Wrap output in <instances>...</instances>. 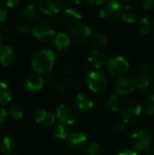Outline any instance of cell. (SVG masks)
Wrapping results in <instances>:
<instances>
[{
	"label": "cell",
	"instance_id": "cell-11",
	"mask_svg": "<svg viewBox=\"0 0 154 155\" xmlns=\"http://www.w3.org/2000/svg\"><path fill=\"white\" fill-rule=\"evenodd\" d=\"M135 89V84L133 79L131 77L123 76L120 77L115 83V92L117 94L126 95L133 93Z\"/></svg>",
	"mask_w": 154,
	"mask_h": 155
},
{
	"label": "cell",
	"instance_id": "cell-20",
	"mask_svg": "<svg viewBox=\"0 0 154 155\" xmlns=\"http://www.w3.org/2000/svg\"><path fill=\"white\" fill-rule=\"evenodd\" d=\"M89 64L95 69H100L104 65V59L103 54L98 50H93L88 57Z\"/></svg>",
	"mask_w": 154,
	"mask_h": 155
},
{
	"label": "cell",
	"instance_id": "cell-28",
	"mask_svg": "<svg viewBox=\"0 0 154 155\" xmlns=\"http://www.w3.org/2000/svg\"><path fill=\"white\" fill-rule=\"evenodd\" d=\"M106 104H107L108 109L113 113L117 112L121 107V101H120V98H119L118 94H112L108 98Z\"/></svg>",
	"mask_w": 154,
	"mask_h": 155
},
{
	"label": "cell",
	"instance_id": "cell-5",
	"mask_svg": "<svg viewBox=\"0 0 154 155\" xmlns=\"http://www.w3.org/2000/svg\"><path fill=\"white\" fill-rule=\"evenodd\" d=\"M87 85L93 93H101L108 85L107 76L100 71H92L87 74Z\"/></svg>",
	"mask_w": 154,
	"mask_h": 155
},
{
	"label": "cell",
	"instance_id": "cell-27",
	"mask_svg": "<svg viewBox=\"0 0 154 155\" xmlns=\"http://www.w3.org/2000/svg\"><path fill=\"white\" fill-rule=\"evenodd\" d=\"M139 30L141 34L147 35L152 30V22L149 17H143L141 19L139 24Z\"/></svg>",
	"mask_w": 154,
	"mask_h": 155
},
{
	"label": "cell",
	"instance_id": "cell-9",
	"mask_svg": "<svg viewBox=\"0 0 154 155\" xmlns=\"http://www.w3.org/2000/svg\"><path fill=\"white\" fill-rule=\"evenodd\" d=\"M63 7L62 0H39L38 8L41 13L47 15H55Z\"/></svg>",
	"mask_w": 154,
	"mask_h": 155
},
{
	"label": "cell",
	"instance_id": "cell-43",
	"mask_svg": "<svg viewBox=\"0 0 154 155\" xmlns=\"http://www.w3.org/2000/svg\"><path fill=\"white\" fill-rule=\"evenodd\" d=\"M2 44H3V36L0 35V46L2 45Z\"/></svg>",
	"mask_w": 154,
	"mask_h": 155
},
{
	"label": "cell",
	"instance_id": "cell-1",
	"mask_svg": "<svg viewBox=\"0 0 154 155\" xmlns=\"http://www.w3.org/2000/svg\"><path fill=\"white\" fill-rule=\"evenodd\" d=\"M55 55L54 53L47 48L37 51L32 57L31 65L35 74L45 75L49 74L54 65Z\"/></svg>",
	"mask_w": 154,
	"mask_h": 155
},
{
	"label": "cell",
	"instance_id": "cell-2",
	"mask_svg": "<svg viewBox=\"0 0 154 155\" xmlns=\"http://www.w3.org/2000/svg\"><path fill=\"white\" fill-rule=\"evenodd\" d=\"M130 142L134 149L138 151H145L152 143V136L147 130L137 128L132 132Z\"/></svg>",
	"mask_w": 154,
	"mask_h": 155
},
{
	"label": "cell",
	"instance_id": "cell-6",
	"mask_svg": "<svg viewBox=\"0 0 154 155\" xmlns=\"http://www.w3.org/2000/svg\"><path fill=\"white\" fill-rule=\"evenodd\" d=\"M32 33L34 36L40 41H49L55 35L53 26L47 22H39L32 26Z\"/></svg>",
	"mask_w": 154,
	"mask_h": 155
},
{
	"label": "cell",
	"instance_id": "cell-12",
	"mask_svg": "<svg viewBox=\"0 0 154 155\" xmlns=\"http://www.w3.org/2000/svg\"><path fill=\"white\" fill-rule=\"evenodd\" d=\"M87 142V137L80 132L69 133L66 137V143L68 146L73 150H80L84 147Z\"/></svg>",
	"mask_w": 154,
	"mask_h": 155
},
{
	"label": "cell",
	"instance_id": "cell-36",
	"mask_svg": "<svg viewBox=\"0 0 154 155\" xmlns=\"http://www.w3.org/2000/svg\"><path fill=\"white\" fill-rule=\"evenodd\" d=\"M7 12L5 8L0 7V25H4L5 23V21L7 20Z\"/></svg>",
	"mask_w": 154,
	"mask_h": 155
},
{
	"label": "cell",
	"instance_id": "cell-22",
	"mask_svg": "<svg viewBox=\"0 0 154 155\" xmlns=\"http://www.w3.org/2000/svg\"><path fill=\"white\" fill-rule=\"evenodd\" d=\"M23 14L25 17L29 21L36 20L40 15V10L39 8L34 5V4H28L23 10Z\"/></svg>",
	"mask_w": 154,
	"mask_h": 155
},
{
	"label": "cell",
	"instance_id": "cell-30",
	"mask_svg": "<svg viewBox=\"0 0 154 155\" xmlns=\"http://www.w3.org/2000/svg\"><path fill=\"white\" fill-rule=\"evenodd\" d=\"M137 73L140 74H143V75H145V76H151L152 74L153 73V68L152 66L150 64H147V63H143L142 64L139 65L138 67V70H137Z\"/></svg>",
	"mask_w": 154,
	"mask_h": 155
},
{
	"label": "cell",
	"instance_id": "cell-45",
	"mask_svg": "<svg viewBox=\"0 0 154 155\" xmlns=\"http://www.w3.org/2000/svg\"><path fill=\"white\" fill-rule=\"evenodd\" d=\"M153 88H154V84H153Z\"/></svg>",
	"mask_w": 154,
	"mask_h": 155
},
{
	"label": "cell",
	"instance_id": "cell-39",
	"mask_svg": "<svg viewBox=\"0 0 154 155\" xmlns=\"http://www.w3.org/2000/svg\"><path fill=\"white\" fill-rule=\"evenodd\" d=\"M86 2L91 5H100L104 2V0H86Z\"/></svg>",
	"mask_w": 154,
	"mask_h": 155
},
{
	"label": "cell",
	"instance_id": "cell-42",
	"mask_svg": "<svg viewBox=\"0 0 154 155\" xmlns=\"http://www.w3.org/2000/svg\"><path fill=\"white\" fill-rule=\"evenodd\" d=\"M72 3H74V4H75V5H79V4H81L84 0H70Z\"/></svg>",
	"mask_w": 154,
	"mask_h": 155
},
{
	"label": "cell",
	"instance_id": "cell-19",
	"mask_svg": "<svg viewBox=\"0 0 154 155\" xmlns=\"http://www.w3.org/2000/svg\"><path fill=\"white\" fill-rule=\"evenodd\" d=\"M71 45V38L65 33H59L54 35V45L57 50L64 52L66 51Z\"/></svg>",
	"mask_w": 154,
	"mask_h": 155
},
{
	"label": "cell",
	"instance_id": "cell-7",
	"mask_svg": "<svg viewBox=\"0 0 154 155\" xmlns=\"http://www.w3.org/2000/svg\"><path fill=\"white\" fill-rule=\"evenodd\" d=\"M55 116L59 121V124H64L65 126L72 125L74 123L76 117L74 108L71 105L65 104H63L58 106Z\"/></svg>",
	"mask_w": 154,
	"mask_h": 155
},
{
	"label": "cell",
	"instance_id": "cell-44",
	"mask_svg": "<svg viewBox=\"0 0 154 155\" xmlns=\"http://www.w3.org/2000/svg\"><path fill=\"white\" fill-rule=\"evenodd\" d=\"M118 1H120V2H126V1H129V0H118Z\"/></svg>",
	"mask_w": 154,
	"mask_h": 155
},
{
	"label": "cell",
	"instance_id": "cell-3",
	"mask_svg": "<svg viewBox=\"0 0 154 155\" xmlns=\"http://www.w3.org/2000/svg\"><path fill=\"white\" fill-rule=\"evenodd\" d=\"M106 70L113 77L123 75L129 70V63L127 60L120 55L113 56L106 61Z\"/></svg>",
	"mask_w": 154,
	"mask_h": 155
},
{
	"label": "cell",
	"instance_id": "cell-40",
	"mask_svg": "<svg viewBox=\"0 0 154 155\" xmlns=\"http://www.w3.org/2000/svg\"><path fill=\"white\" fill-rule=\"evenodd\" d=\"M117 155H138L136 152L133 151V150H124L122 151L121 153H119Z\"/></svg>",
	"mask_w": 154,
	"mask_h": 155
},
{
	"label": "cell",
	"instance_id": "cell-16",
	"mask_svg": "<svg viewBox=\"0 0 154 155\" xmlns=\"http://www.w3.org/2000/svg\"><path fill=\"white\" fill-rule=\"evenodd\" d=\"M15 60V54L13 48L8 45H2L0 46V63L4 66H9L14 64Z\"/></svg>",
	"mask_w": 154,
	"mask_h": 155
},
{
	"label": "cell",
	"instance_id": "cell-18",
	"mask_svg": "<svg viewBox=\"0 0 154 155\" xmlns=\"http://www.w3.org/2000/svg\"><path fill=\"white\" fill-rule=\"evenodd\" d=\"M63 19L68 23L75 24L82 19V13L78 8L74 6H69L64 10Z\"/></svg>",
	"mask_w": 154,
	"mask_h": 155
},
{
	"label": "cell",
	"instance_id": "cell-29",
	"mask_svg": "<svg viewBox=\"0 0 154 155\" xmlns=\"http://www.w3.org/2000/svg\"><path fill=\"white\" fill-rule=\"evenodd\" d=\"M144 111L148 115L154 116V94L150 95L144 102Z\"/></svg>",
	"mask_w": 154,
	"mask_h": 155
},
{
	"label": "cell",
	"instance_id": "cell-23",
	"mask_svg": "<svg viewBox=\"0 0 154 155\" xmlns=\"http://www.w3.org/2000/svg\"><path fill=\"white\" fill-rule=\"evenodd\" d=\"M14 148H15V142L11 137L5 136L2 139L0 143V150L3 153V154L10 155L13 153Z\"/></svg>",
	"mask_w": 154,
	"mask_h": 155
},
{
	"label": "cell",
	"instance_id": "cell-17",
	"mask_svg": "<svg viewBox=\"0 0 154 155\" xmlns=\"http://www.w3.org/2000/svg\"><path fill=\"white\" fill-rule=\"evenodd\" d=\"M74 104L75 106L82 112H89L93 107V101L91 96L84 93H80L77 94Z\"/></svg>",
	"mask_w": 154,
	"mask_h": 155
},
{
	"label": "cell",
	"instance_id": "cell-13",
	"mask_svg": "<svg viewBox=\"0 0 154 155\" xmlns=\"http://www.w3.org/2000/svg\"><path fill=\"white\" fill-rule=\"evenodd\" d=\"M34 122L43 127H49L54 125L55 121V116L49 111L40 109L36 111L34 114Z\"/></svg>",
	"mask_w": 154,
	"mask_h": 155
},
{
	"label": "cell",
	"instance_id": "cell-41",
	"mask_svg": "<svg viewBox=\"0 0 154 155\" xmlns=\"http://www.w3.org/2000/svg\"><path fill=\"white\" fill-rule=\"evenodd\" d=\"M145 151H146V152H145V154L144 155H154V148L149 147V148H147Z\"/></svg>",
	"mask_w": 154,
	"mask_h": 155
},
{
	"label": "cell",
	"instance_id": "cell-35",
	"mask_svg": "<svg viewBox=\"0 0 154 155\" xmlns=\"http://www.w3.org/2000/svg\"><path fill=\"white\" fill-rule=\"evenodd\" d=\"M31 30H32V25L28 23H24V24L20 25L18 27V31L22 34H27Z\"/></svg>",
	"mask_w": 154,
	"mask_h": 155
},
{
	"label": "cell",
	"instance_id": "cell-31",
	"mask_svg": "<svg viewBox=\"0 0 154 155\" xmlns=\"http://www.w3.org/2000/svg\"><path fill=\"white\" fill-rule=\"evenodd\" d=\"M93 43L97 47H103V46H104L106 45L107 39H106V37H105V35L103 34L96 33L93 36Z\"/></svg>",
	"mask_w": 154,
	"mask_h": 155
},
{
	"label": "cell",
	"instance_id": "cell-34",
	"mask_svg": "<svg viewBox=\"0 0 154 155\" xmlns=\"http://www.w3.org/2000/svg\"><path fill=\"white\" fill-rule=\"evenodd\" d=\"M143 6L147 11L154 10V0H142Z\"/></svg>",
	"mask_w": 154,
	"mask_h": 155
},
{
	"label": "cell",
	"instance_id": "cell-15",
	"mask_svg": "<svg viewBox=\"0 0 154 155\" xmlns=\"http://www.w3.org/2000/svg\"><path fill=\"white\" fill-rule=\"evenodd\" d=\"M44 79L38 74L29 75L25 82V87L29 92H37L44 87Z\"/></svg>",
	"mask_w": 154,
	"mask_h": 155
},
{
	"label": "cell",
	"instance_id": "cell-25",
	"mask_svg": "<svg viewBox=\"0 0 154 155\" xmlns=\"http://www.w3.org/2000/svg\"><path fill=\"white\" fill-rule=\"evenodd\" d=\"M52 133L54 134V136L57 139H66L67 135L69 134V131L67 129V126L58 124H54L53 129H52Z\"/></svg>",
	"mask_w": 154,
	"mask_h": 155
},
{
	"label": "cell",
	"instance_id": "cell-37",
	"mask_svg": "<svg viewBox=\"0 0 154 155\" xmlns=\"http://www.w3.org/2000/svg\"><path fill=\"white\" fill-rule=\"evenodd\" d=\"M19 4V0H4V5L8 8L15 7Z\"/></svg>",
	"mask_w": 154,
	"mask_h": 155
},
{
	"label": "cell",
	"instance_id": "cell-21",
	"mask_svg": "<svg viewBox=\"0 0 154 155\" xmlns=\"http://www.w3.org/2000/svg\"><path fill=\"white\" fill-rule=\"evenodd\" d=\"M12 93L9 85L5 82H0V105H5L10 103Z\"/></svg>",
	"mask_w": 154,
	"mask_h": 155
},
{
	"label": "cell",
	"instance_id": "cell-33",
	"mask_svg": "<svg viewBox=\"0 0 154 155\" xmlns=\"http://www.w3.org/2000/svg\"><path fill=\"white\" fill-rule=\"evenodd\" d=\"M125 128V123L124 122H115L113 125H112V130L114 133H120L122 132L123 129Z\"/></svg>",
	"mask_w": 154,
	"mask_h": 155
},
{
	"label": "cell",
	"instance_id": "cell-38",
	"mask_svg": "<svg viewBox=\"0 0 154 155\" xmlns=\"http://www.w3.org/2000/svg\"><path fill=\"white\" fill-rule=\"evenodd\" d=\"M6 117H7L6 110L2 108V107H0V124H2L6 120Z\"/></svg>",
	"mask_w": 154,
	"mask_h": 155
},
{
	"label": "cell",
	"instance_id": "cell-32",
	"mask_svg": "<svg viewBox=\"0 0 154 155\" xmlns=\"http://www.w3.org/2000/svg\"><path fill=\"white\" fill-rule=\"evenodd\" d=\"M87 153L88 155H101L102 153L101 146L96 143H90L87 148Z\"/></svg>",
	"mask_w": 154,
	"mask_h": 155
},
{
	"label": "cell",
	"instance_id": "cell-10",
	"mask_svg": "<svg viewBox=\"0 0 154 155\" xmlns=\"http://www.w3.org/2000/svg\"><path fill=\"white\" fill-rule=\"evenodd\" d=\"M102 5H103V6L99 12V16L102 18H112L114 15H117V13L122 6L121 2L118 0H104Z\"/></svg>",
	"mask_w": 154,
	"mask_h": 155
},
{
	"label": "cell",
	"instance_id": "cell-26",
	"mask_svg": "<svg viewBox=\"0 0 154 155\" xmlns=\"http://www.w3.org/2000/svg\"><path fill=\"white\" fill-rule=\"evenodd\" d=\"M7 114L14 120H21L24 117V110L18 104H12L8 107Z\"/></svg>",
	"mask_w": 154,
	"mask_h": 155
},
{
	"label": "cell",
	"instance_id": "cell-8",
	"mask_svg": "<svg viewBox=\"0 0 154 155\" xmlns=\"http://www.w3.org/2000/svg\"><path fill=\"white\" fill-rule=\"evenodd\" d=\"M92 35V28L89 25L80 23L76 24L70 32V36L72 40L76 43L85 42Z\"/></svg>",
	"mask_w": 154,
	"mask_h": 155
},
{
	"label": "cell",
	"instance_id": "cell-4",
	"mask_svg": "<svg viewBox=\"0 0 154 155\" xmlns=\"http://www.w3.org/2000/svg\"><path fill=\"white\" fill-rule=\"evenodd\" d=\"M142 114V106L138 102H127L121 110L123 122L125 124H133L138 121Z\"/></svg>",
	"mask_w": 154,
	"mask_h": 155
},
{
	"label": "cell",
	"instance_id": "cell-24",
	"mask_svg": "<svg viewBox=\"0 0 154 155\" xmlns=\"http://www.w3.org/2000/svg\"><path fill=\"white\" fill-rule=\"evenodd\" d=\"M133 79L135 84V88H138L139 90H142V91H145L149 87L150 83H151L149 76H145L140 74H137Z\"/></svg>",
	"mask_w": 154,
	"mask_h": 155
},
{
	"label": "cell",
	"instance_id": "cell-14",
	"mask_svg": "<svg viewBox=\"0 0 154 155\" xmlns=\"http://www.w3.org/2000/svg\"><path fill=\"white\" fill-rule=\"evenodd\" d=\"M117 16L125 24H133L137 20V11L129 5H122L117 13Z\"/></svg>",
	"mask_w": 154,
	"mask_h": 155
}]
</instances>
